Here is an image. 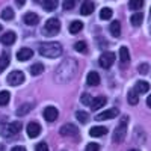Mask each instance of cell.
<instances>
[{"instance_id": "obj_23", "label": "cell", "mask_w": 151, "mask_h": 151, "mask_svg": "<svg viewBox=\"0 0 151 151\" xmlns=\"http://www.w3.org/2000/svg\"><path fill=\"white\" fill-rule=\"evenodd\" d=\"M119 60L122 62V64H127V62L130 60V52L127 47H121L119 48Z\"/></svg>"}, {"instance_id": "obj_4", "label": "cell", "mask_w": 151, "mask_h": 151, "mask_svg": "<svg viewBox=\"0 0 151 151\" xmlns=\"http://www.w3.org/2000/svg\"><path fill=\"white\" fill-rule=\"evenodd\" d=\"M59 30H60V21H59V18H50V20H47L45 21V26H44V35H47V36H55L56 33H59Z\"/></svg>"}, {"instance_id": "obj_40", "label": "cell", "mask_w": 151, "mask_h": 151, "mask_svg": "<svg viewBox=\"0 0 151 151\" xmlns=\"http://www.w3.org/2000/svg\"><path fill=\"white\" fill-rule=\"evenodd\" d=\"M11 151H26V148H24V147H14Z\"/></svg>"}, {"instance_id": "obj_27", "label": "cell", "mask_w": 151, "mask_h": 151, "mask_svg": "<svg viewBox=\"0 0 151 151\" xmlns=\"http://www.w3.org/2000/svg\"><path fill=\"white\" fill-rule=\"evenodd\" d=\"M41 5H42L44 11H55V9H56V6H58L56 0H42Z\"/></svg>"}, {"instance_id": "obj_42", "label": "cell", "mask_w": 151, "mask_h": 151, "mask_svg": "<svg viewBox=\"0 0 151 151\" xmlns=\"http://www.w3.org/2000/svg\"><path fill=\"white\" fill-rule=\"evenodd\" d=\"M147 106H148V107L151 109V95H150V97L147 98Z\"/></svg>"}, {"instance_id": "obj_26", "label": "cell", "mask_w": 151, "mask_h": 151, "mask_svg": "<svg viewBox=\"0 0 151 151\" xmlns=\"http://www.w3.org/2000/svg\"><path fill=\"white\" fill-rule=\"evenodd\" d=\"M0 17H2L3 20H6V21L12 20V18H14V9L9 8V6H6V8L2 11V14H0Z\"/></svg>"}, {"instance_id": "obj_25", "label": "cell", "mask_w": 151, "mask_h": 151, "mask_svg": "<svg viewBox=\"0 0 151 151\" xmlns=\"http://www.w3.org/2000/svg\"><path fill=\"white\" fill-rule=\"evenodd\" d=\"M127 98H129V103H130L132 106H136L137 103H139V94H137L134 89H130V91H129Z\"/></svg>"}, {"instance_id": "obj_35", "label": "cell", "mask_w": 151, "mask_h": 151, "mask_svg": "<svg viewBox=\"0 0 151 151\" xmlns=\"http://www.w3.org/2000/svg\"><path fill=\"white\" fill-rule=\"evenodd\" d=\"M80 101H82L83 104H86V106H89L91 101H92V97H91L89 94H83V95L80 97Z\"/></svg>"}, {"instance_id": "obj_38", "label": "cell", "mask_w": 151, "mask_h": 151, "mask_svg": "<svg viewBox=\"0 0 151 151\" xmlns=\"http://www.w3.org/2000/svg\"><path fill=\"white\" fill-rule=\"evenodd\" d=\"M35 151H48V147H47L45 142H40L35 147Z\"/></svg>"}, {"instance_id": "obj_1", "label": "cell", "mask_w": 151, "mask_h": 151, "mask_svg": "<svg viewBox=\"0 0 151 151\" xmlns=\"http://www.w3.org/2000/svg\"><path fill=\"white\" fill-rule=\"evenodd\" d=\"M76 73H77V62L74 59H65L56 70V80L60 83H65L74 77Z\"/></svg>"}, {"instance_id": "obj_11", "label": "cell", "mask_w": 151, "mask_h": 151, "mask_svg": "<svg viewBox=\"0 0 151 151\" xmlns=\"http://www.w3.org/2000/svg\"><path fill=\"white\" fill-rule=\"evenodd\" d=\"M118 115V109L116 107H112L106 112H101V113H98V115L95 116L97 121H104V119H112V118H115Z\"/></svg>"}, {"instance_id": "obj_29", "label": "cell", "mask_w": 151, "mask_h": 151, "mask_svg": "<svg viewBox=\"0 0 151 151\" xmlns=\"http://www.w3.org/2000/svg\"><path fill=\"white\" fill-rule=\"evenodd\" d=\"M144 6V0H130L129 2V8L132 11H139Z\"/></svg>"}, {"instance_id": "obj_20", "label": "cell", "mask_w": 151, "mask_h": 151, "mask_svg": "<svg viewBox=\"0 0 151 151\" xmlns=\"http://www.w3.org/2000/svg\"><path fill=\"white\" fill-rule=\"evenodd\" d=\"M86 82H88V85H89V86H97V85L100 83V76H98V73L91 71L89 74L86 76Z\"/></svg>"}, {"instance_id": "obj_21", "label": "cell", "mask_w": 151, "mask_h": 151, "mask_svg": "<svg viewBox=\"0 0 151 151\" xmlns=\"http://www.w3.org/2000/svg\"><path fill=\"white\" fill-rule=\"evenodd\" d=\"M9 62H11V55L8 52H3L2 56H0V73H2L9 65Z\"/></svg>"}, {"instance_id": "obj_16", "label": "cell", "mask_w": 151, "mask_h": 151, "mask_svg": "<svg viewBox=\"0 0 151 151\" xmlns=\"http://www.w3.org/2000/svg\"><path fill=\"white\" fill-rule=\"evenodd\" d=\"M95 9V3L94 2H83L82 8H80V14L82 15H91Z\"/></svg>"}, {"instance_id": "obj_10", "label": "cell", "mask_w": 151, "mask_h": 151, "mask_svg": "<svg viewBox=\"0 0 151 151\" xmlns=\"http://www.w3.org/2000/svg\"><path fill=\"white\" fill-rule=\"evenodd\" d=\"M26 132H27V136L32 137V139H33V137H38V136H40V133H41V125L38 124V122H33L32 121V122L27 124Z\"/></svg>"}, {"instance_id": "obj_5", "label": "cell", "mask_w": 151, "mask_h": 151, "mask_svg": "<svg viewBox=\"0 0 151 151\" xmlns=\"http://www.w3.org/2000/svg\"><path fill=\"white\" fill-rule=\"evenodd\" d=\"M115 59H116V55L113 53V52H104L101 56H100L98 64H100V67H101V68L109 70L113 64H115Z\"/></svg>"}, {"instance_id": "obj_37", "label": "cell", "mask_w": 151, "mask_h": 151, "mask_svg": "<svg viewBox=\"0 0 151 151\" xmlns=\"http://www.w3.org/2000/svg\"><path fill=\"white\" fill-rule=\"evenodd\" d=\"M85 151H100V145L95 144V142H91V144H88Z\"/></svg>"}, {"instance_id": "obj_32", "label": "cell", "mask_w": 151, "mask_h": 151, "mask_svg": "<svg viewBox=\"0 0 151 151\" xmlns=\"http://www.w3.org/2000/svg\"><path fill=\"white\" fill-rule=\"evenodd\" d=\"M74 48H76V52H79V53H88V45L83 41H77L74 44Z\"/></svg>"}, {"instance_id": "obj_24", "label": "cell", "mask_w": 151, "mask_h": 151, "mask_svg": "<svg viewBox=\"0 0 151 151\" xmlns=\"http://www.w3.org/2000/svg\"><path fill=\"white\" fill-rule=\"evenodd\" d=\"M142 21H144V15L141 14V12H136V14H133L132 18H130V23L133 24L134 27H139L142 24Z\"/></svg>"}, {"instance_id": "obj_18", "label": "cell", "mask_w": 151, "mask_h": 151, "mask_svg": "<svg viewBox=\"0 0 151 151\" xmlns=\"http://www.w3.org/2000/svg\"><path fill=\"white\" fill-rule=\"evenodd\" d=\"M109 30H110L112 36H115V38H118V36L121 35V23H119L118 20H115V21H112V23H110V26H109Z\"/></svg>"}, {"instance_id": "obj_19", "label": "cell", "mask_w": 151, "mask_h": 151, "mask_svg": "<svg viewBox=\"0 0 151 151\" xmlns=\"http://www.w3.org/2000/svg\"><path fill=\"white\" fill-rule=\"evenodd\" d=\"M107 133V129L103 127V125H95V127H92L89 130V134L94 136V137H100V136H104Z\"/></svg>"}, {"instance_id": "obj_45", "label": "cell", "mask_w": 151, "mask_h": 151, "mask_svg": "<svg viewBox=\"0 0 151 151\" xmlns=\"http://www.w3.org/2000/svg\"><path fill=\"white\" fill-rule=\"evenodd\" d=\"M33 2H41V0H33Z\"/></svg>"}, {"instance_id": "obj_2", "label": "cell", "mask_w": 151, "mask_h": 151, "mask_svg": "<svg viewBox=\"0 0 151 151\" xmlns=\"http://www.w3.org/2000/svg\"><path fill=\"white\" fill-rule=\"evenodd\" d=\"M62 45L59 42H42L40 44V55L44 58H50V59H55L59 58L62 55Z\"/></svg>"}, {"instance_id": "obj_12", "label": "cell", "mask_w": 151, "mask_h": 151, "mask_svg": "<svg viewBox=\"0 0 151 151\" xmlns=\"http://www.w3.org/2000/svg\"><path fill=\"white\" fill-rule=\"evenodd\" d=\"M15 40H17V35H15V32H12V30L3 33L2 38H0V41H2L3 45H12L15 42Z\"/></svg>"}, {"instance_id": "obj_28", "label": "cell", "mask_w": 151, "mask_h": 151, "mask_svg": "<svg viewBox=\"0 0 151 151\" xmlns=\"http://www.w3.org/2000/svg\"><path fill=\"white\" fill-rule=\"evenodd\" d=\"M42 71H44V65L40 64V62H36V64H33V65L30 67V74H32V76H40Z\"/></svg>"}, {"instance_id": "obj_3", "label": "cell", "mask_w": 151, "mask_h": 151, "mask_svg": "<svg viewBox=\"0 0 151 151\" xmlns=\"http://www.w3.org/2000/svg\"><path fill=\"white\" fill-rule=\"evenodd\" d=\"M127 124H129V116H122V119L118 124V127L113 132V142L119 144L125 139V136H127Z\"/></svg>"}, {"instance_id": "obj_31", "label": "cell", "mask_w": 151, "mask_h": 151, "mask_svg": "<svg viewBox=\"0 0 151 151\" xmlns=\"http://www.w3.org/2000/svg\"><path fill=\"white\" fill-rule=\"evenodd\" d=\"M112 9L110 8H103L101 11H100V18L101 20H110L112 18Z\"/></svg>"}, {"instance_id": "obj_33", "label": "cell", "mask_w": 151, "mask_h": 151, "mask_svg": "<svg viewBox=\"0 0 151 151\" xmlns=\"http://www.w3.org/2000/svg\"><path fill=\"white\" fill-rule=\"evenodd\" d=\"M32 109V104H24V106H21V107H18V110H17V115L18 116H23V115H26V113L29 112Z\"/></svg>"}, {"instance_id": "obj_41", "label": "cell", "mask_w": 151, "mask_h": 151, "mask_svg": "<svg viewBox=\"0 0 151 151\" xmlns=\"http://www.w3.org/2000/svg\"><path fill=\"white\" fill-rule=\"evenodd\" d=\"M15 2H17V5L21 8V6H24V3H26V0H15Z\"/></svg>"}, {"instance_id": "obj_15", "label": "cell", "mask_w": 151, "mask_h": 151, "mask_svg": "<svg viewBox=\"0 0 151 151\" xmlns=\"http://www.w3.org/2000/svg\"><path fill=\"white\" fill-rule=\"evenodd\" d=\"M133 89L137 92V94H147L150 91V83L145 82V80H139V82H136L134 88Z\"/></svg>"}, {"instance_id": "obj_46", "label": "cell", "mask_w": 151, "mask_h": 151, "mask_svg": "<svg viewBox=\"0 0 151 151\" xmlns=\"http://www.w3.org/2000/svg\"><path fill=\"white\" fill-rule=\"evenodd\" d=\"M150 12H151V8H150Z\"/></svg>"}, {"instance_id": "obj_34", "label": "cell", "mask_w": 151, "mask_h": 151, "mask_svg": "<svg viewBox=\"0 0 151 151\" xmlns=\"http://www.w3.org/2000/svg\"><path fill=\"white\" fill-rule=\"evenodd\" d=\"M76 118H77L79 122L86 124V122H88V113H86V112H77V113H76Z\"/></svg>"}, {"instance_id": "obj_8", "label": "cell", "mask_w": 151, "mask_h": 151, "mask_svg": "<svg viewBox=\"0 0 151 151\" xmlns=\"http://www.w3.org/2000/svg\"><path fill=\"white\" fill-rule=\"evenodd\" d=\"M20 132H21V124H20L18 121L8 124L6 127H5V130H3V133H5L6 136H15V134L20 133Z\"/></svg>"}, {"instance_id": "obj_13", "label": "cell", "mask_w": 151, "mask_h": 151, "mask_svg": "<svg viewBox=\"0 0 151 151\" xmlns=\"http://www.w3.org/2000/svg\"><path fill=\"white\" fill-rule=\"evenodd\" d=\"M23 21L27 24V26H35V24H38V21H40V17H38V14H35V12H26V14L23 15Z\"/></svg>"}, {"instance_id": "obj_6", "label": "cell", "mask_w": 151, "mask_h": 151, "mask_svg": "<svg viewBox=\"0 0 151 151\" xmlns=\"http://www.w3.org/2000/svg\"><path fill=\"white\" fill-rule=\"evenodd\" d=\"M60 136H65V137H74V136H79V129L76 127L74 124H64L59 130Z\"/></svg>"}, {"instance_id": "obj_14", "label": "cell", "mask_w": 151, "mask_h": 151, "mask_svg": "<svg viewBox=\"0 0 151 151\" xmlns=\"http://www.w3.org/2000/svg\"><path fill=\"white\" fill-rule=\"evenodd\" d=\"M32 56H33V52H32L30 48H27V47L20 48L18 52H17V59L18 60H29Z\"/></svg>"}, {"instance_id": "obj_17", "label": "cell", "mask_w": 151, "mask_h": 151, "mask_svg": "<svg viewBox=\"0 0 151 151\" xmlns=\"http://www.w3.org/2000/svg\"><path fill=\"white\" fill-rule=\"evenodd\" d=\"M107 103V100L104 97H97V98H92V101H91V109L92 110H98V109H101L104 104Z\"/></svg>"}, {"instance_id": "obj_44", "label": "cell", "mask_w": 151, "mask_h": 151, "mask_svg": "<svg viewBox=\"0 0 151 151\" xmlns=\"http://www.w3.org/2000/svg\"><path fill=\"white\" fill-rule=\"evenodd\" d=\"M0 32H2V24H0Z\"/></svg>"}, {"instance_id": "obj_36", "label": "cell", "mask_w": 151, "mask_h": 151, "mask_svg": "<svg viewBox=\"0 0 151 151\" xmlns=\"http://www.w3.org/2000/svg\"><path fill=\"white\" fill-rule=\"evenodd\" d=\"M74 5H76L74 0H64V3H62V8H64L65 11H68V9H73Z\"/></svg>"}, {"instance_id": "obj_7", "label": "cell", "mask_w": 151, "mask_h": 151, "mask_svg": "<svg viewBox=\"0 0 151 151\" xmlns=\"http://www.w3.org/2000/svg\"><path fill=\"white\" fill-rule=\"evenodd\" d=\"M8 83L11 85V86H18V85H21L23 82H24V74L21 73V71H12L9 76H8Z\"/></svg>"}, {"instance_id": "obj_9", "label": "cell", "mask_w": 151, "mask_h": 151, "mask_svg": "<svg viewBox=\"0 0 151 151\" xmlns=\"http://www.w3.org/2000/svg\"><path fill=\"white\" fill-rule=\"evenodd\" d=\"M42 115H44V119H45V121L53 122V121H56V118H58V115H59V112H58L56 107L48 106V107L44 109V113H42Z\"/></svg>"}, {"instance_id": "obj_30", "label": "cell", "mask_w": 151, "mask_h": 151, "mask_svg": "<svg viewBox=\"0 0 151 151\" xmlns=\"http://www.w3.org/2000/svg\"><path fill=\"white\" fill-rule=\"evenodd\" d=\"M11 100V94L8 91H0V106H6Z\"/></svg>"}, {"instance_id": "obj_22", "label": "cell", "mask_w": 151, "mask_h": 151, "mask_svg": "<svg viewBox=\"0 0 151 151\" xmlns=\"http://www.w3.org/2000/svg\"><path fill=\"white\" fill-rule=\"evenodd\" d=\"M82 29H83V23L82 21H73L71 24H70V27H68V30H70V33H73V35H76V33H79V32H82Z\"/></svg>"}, {"instance_id": "obj_43", "label": "cell", "mask_w": 151, "mask_h": 151, "mask_svg": "<svg viewBox=\"0 0 151 151\" xmlns=\"http://www.w3.org/2000/svg\"><path fill=\"white\" fill-rule=\"evenodd\" d=\"M129 151H139V150H137V148H133V150H129Z\"/></svg>"}, {"instance_id": "obj_39", "label": "cell", "mask_w": 151, "mask_h": 151, "mask_svg": "<svg viewBox=\"0 0 151 151\" xmlns=\"http://www.w3.org/2000/svg\"><path fill=\"white\" fill-rule=\"evenodd\" d=\"M148 64H142V65H139V68H137V70H139V73H142V74H147L148 73Z\"/></svg>"}]
</instances>
